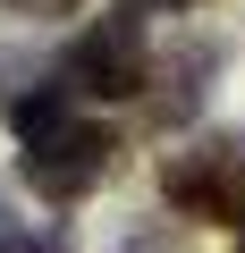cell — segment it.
Here are the masks:
<instances>
[{
	"instance_id": "6",
	"label": "cell",
	"mask_w": 245,
	"mask_h": 253,
	"mask_svg": "<svg viewBox=\"0 0 245 253\" xmlns=\"http://www.w3.org/2000/svg\"><path fill=\"white\" fill-rule=\"evenodd\" d=\"M9 9H26V17H34V9H76V0H9Z\"/></svg>"
},
{
	"instance_id": "1",
	"label": "cell",
	"mask_w": 245,
	"mask_h": 253,
	"mask_svg": "<svg viewBox=\"0 0 245 253\" xmlns=\"http://www.w3.org/2000/svg\"><path fill=\"white\" fill-rule=\"evenodd\" d=\"M161 194L195 219H245V135H211L203 152H178L161 169Z\"/></svg>"
},
{
	"instance_id": "7",
	"label": "cell",
	"mask_w": 245,
	"mask_h": 253,
	"mask_svg": "<svg viewBox=\"0 0 245 253\" xmlns=\"http://www.w3.org/2000/svg\"><path fill=\"white\" fill-rule=\"evenodd\" d=\"M0 236H9V203H0Z\"/></svg>"
},
{
	"instance_id": "4",
	"label": "cell",
	"mask_w": 245,
	"mask_h": 253,
	"mask_svg": "<svg viewBox=\"0 0 245 253\" xmlns=\"http://www.w3.org/2000/svg\"><path fill=\"white\" fill-rule=\"evenodd\" d=\"M59 126H68V93H59V84H51V93H26V101H17V135H26V144H51Z\"/></svg>"
},
{
	"instance_id": "5",
	"label": "cell",
	"mask_w": 245,
	"mask_h": 253,
	"mask_svg": "<svg viewBox=\"0 0 245 253\" xmlns=\"http://www.w3.org/2000/svg\"><path fill=\"white\" fill-rule=\"evenodd\" d=\"M0 253H68V236H51V228H9Z\"/></svg>"
},
{
	"instance_id": "2",
	"label": "cell",
	"mask_w": 245,
	"mask_h": 253,
	"mask_svg": "<svg viewBox=\"0 0 245 253\" xmlns=\"http://www.w3.org/2000/svg\"><path fill=\"white\" fill-rule=\"evenodd\" d=\"M110 152H118L110 126H59L51 144L26 152V186L51 194V203H76V194H93V186L110 177Z\"/></svg>"
},
{
	"instance_id": "3",
	"label": "cell",
	"mask_w": 245,
	"mask_h": 253,
	"mask_svg": "<svg viewBox=\"0 0 245 253\" xmlns=\"http://www.w3.org/2000/svg\"><path fill=\"white\" fill-rule=\"evenodd\" d=\"M68 84L76 93H136L144 84V26L136 17H101V26H85L76 34V51H68Z\"/></svg>"
}]
</instances>
